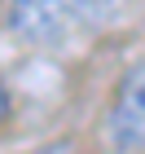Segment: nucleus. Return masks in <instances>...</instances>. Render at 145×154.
I'll use <instances>...</instances> for the list:
<instances>
[{
    "mask_svg": "<svg viewBox=\"0 0 145 154\" xmlns=\"http://www.w3.org/2000/svg\"><path fill=\"white\" fill-rule=\"evenodd\" d=\"M106 137L114 150H145V66H132L119 79L106 115Z\"/></svg>",
    "mask_w": 145,
    "mask_h": 154,
    "instance_id": "nucleus-2",
    "label": "nucleus"
},
{
    "mask_svg": "<svg viewBox=\"0 0 145 154\" xmlns=\"http://www.w3.org/2000/svg\"><path fill=\"white\" fill-rule=\"evenodd\" d=\"M75 9H84V13H97V18H106V13H114L123 5V0H71Z\"/></svg>",
    "mask_w": 145,
    "mask_h": 154,
    "instance_id": "nucleus-3",
    "label": "nucleus"
},
{
    "mask_svg": "<svg viewBox=\"0 0 145 154\" xmlns=\"http://www.w3.org/2000/svg\"><path fill=\"white\" fill-rule=\"evenodd\" d=\"M9 115V93H5V84H0V119Z\"/></svg>",
    "mask_w": 145,
    "mask_h": 154,
    "instance_id": "nucleus-4",
    "label": "nucleus"
},
{
    "mask_svg": "<svg viewBox=\"0 0 145 154\" xmlns=\"http://www.w3.org/2000/svg\"><path fill=\"white\" fill-rule=\"evenodd\" d=\"M71 0H9L5 5V18H9V31L22 35L26 44L35 48H53L66 40L71 31Z\"/></svg>",
    "mask_w": 145,
    "mask_h": 154,
    "instance_id": "nucleus-1",
    "label": "nucleus"
}]
</instances>
